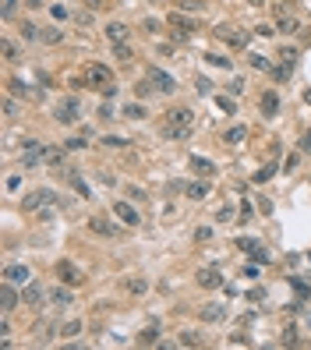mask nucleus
<instances>
[{
  "label": "nucleus",
  "mask_w": 311,
  "mask_h": 350,
  "mask_svg": "<svg viewBox=\"0 0 311 350\" xmlns=\"http://www.w3.org/2000/svg\"><path fill=\"white\" fill-rule=\"evenodd\" d=\"M191 131H194V113H191L187 106H173V110L166 113V121H163V138L180 142V138H187Z\"/></svg>",
  "instance_id": "obj_1"
},
{
  "label": "nucleus",
  "mask_w": 311,
  "mask_h": 350,
  "mask_svg": "<svg viewBox=\"0 0 311 350\" xmlns=\"http://www.w3.org/2000/svg\"><path fill=\"white\" fill-rule=\"evenodd\" d=\"M89 226H92V233H99V237H113V233H117V223H110L106 216L89 219Z\"/></svg>",
  "instance_id": "obj_14"
},
{
  "label": "nucleus",
  "mask_w": 311,
  "mask_h": 350,
  "mask_svg": "<svg viewBox=\"0 0 311 350\" xmlns=\"http://www.w3.org/2000/svg\"><path fill=\"white\" fill-rule=\"evenodd\" d=\"M113 110H117L113 103H103V106H99V117H113Z\"/></svg>",
  "instance_id": "obj_39"
},
{
  "label": "nucleus",
  "mask_w": 311,
  "mask_h": 350,
  "mask_svg": "<svg viewBox=\"0 0 311 350\" xmlns=\"http://www.w3.org/2000/svg\"><path fill=\"white\" fill-rule=\"evenodd\" d=\"M194 280H198L205 290H216V287H223V272L216 265H205V269H198V276H194Z\"/></svg>",
  "instance_id": "obj_7"
},
{
  "label": "nucleus",
  "mask_w": 311,
  "mask_h": 350,
  "mask_svg": "<svg viewBox=\"0 0 311 350\" xmlns=\"http://www.w3.org/2000/svg\"><path fill=\"white\" fill-rule=\"evenodd\" d=\"M138 343L142 347H156V343H159V333H156V329H142L138 333Z\"/></svg>",
  "instance_id": "obj_24"
},
{
  "label": "nucleus",
  "mask_w": 311,
  "mask_h": 350,
  "mask_svg": "<svg viewBox=\"0 0 311 350\" xmlns=\"http://www.w3.org/2000/svg\"><path fill=\"white\" fill-rule=\"evenodd\" d=\"M191 167H194V174H202V177H212V170H216L205 156H191Z\"/></svg>",
  "instance_id": "obj_18"
},
{
  "label": "nucleus",
  "mask_w": 311,
  "mask_h": 350,
  "mask_svg": "<svg viewBox=\"0 0 311 350\" xmlns=\"http://www.w3.org/2000/svg\"><path fill=\"white\" fill-rule=\"evenodd\" d=\"M14 113H18V103L7 99V103H4V117H14Z\"/></svg>",
  "instance_id": "obj_38"
},
{
  "label": "nucleus",
  "mask_w": 311,
  "mask_h": 350,
  "mask_svg": "<svg viewBox=\"0 0 311 350\" xmlns=\"http://www.w3.org/2000/svg\"><path fill=\"white\" fill-rule=\"evenodd\" d=\"M209 64H219V67H230V60H226V57H216V53L209 57Z\"/></svg>",
  "instance_id": "obj_42"
},
{
  "label": "nucleus",
  "mask_w": 311,
  "mask_h": 350,
  "mask_svg": "<svg viewBox=\"0 0 311 350\" xmlns=\"http://www.w3.org/2000/svg\"><path fill=\"white\" fill-rule=\"evenodd\" d=\"M39 39H43V43H60V28H43Z\"/></svg>",
  "instance_id": "obj_29"
},
{
  "label": "nucleus",
  "mask_w": 311,
  "mask_h": 350,
  "mask_svg": "<svg viewBox=\"0 0 311 350\" xmlns=\"http://www.w3.org/2000/svg\"><path fill=\"white\" fill-rule=\"evenodd\" d=\"M230 92H233V96H241V92H244V82H237V78H233V82H230Z\"/></svg>",
  "instance_id": "obj_40"
},
{
  "label": "nucleus",
  "mask_w": 311,
  "mask_h": 350,
  "mask_svg": "<svg viewBox=\"0 0 311 350\" xmlns=\"http://www.w3.org/2000/svg\"><path fill=\"white\" fill-rule=\"evenodd\" d=\"M170 21H173L180 32H191V28H194V21H191V18H184V14H170Z\"/></svg>",
  "instance_id": "obj_27"
},
{
  "label": "nucleus",
  "mask_w": 311,
  "mask_h": 350,
  "mask_svg": "<svg viewBox=\"0 0 311 350\" xmlns=\"http://www.w3.org/2000/svg\"><path fill=\"white\" fill-rule=\"evenodd\" d=\"M276 25H280V32H287V35H297V32H301V21H297L294 14H287V11L276 14Z\"/></svg>",
  "instance_id": "obj_16"
},
{
  "label": "nucleus",
  "mask_w": 311,
  "mask_h": 350,
  "mask_svg": "<svg viewBox=\"0 0 311 350\" xmlns=\"http://www.w3.org/2000/svg\"><path fill=\"white\" fill-rule=\"evenodd\" d=\"M226 219H233V209L226 205V209H219V223H226Z\"/></svg>",
  "instance_id": "obj_45"
},
{
  "label": "nucleus",
  "mask_w": 311,
  "mask_h": 350,
  "mask_svg": "<svg viewBox=\"0 0 311 350\" xmlns=\"http://www.w3.org/2000/svg\"><path fill=\"white\" fill-rule=\"evenodd\" d=\"M0 304H4V311H14L18 308V294H14V283H0Z\"/></svg>",
  "instance_id": "obj_12"
},
{
  "label": "nucleus",
  "mask_w": 311,
  "mask_h": 350,
  "mask_svg": "<svg viewBox=\"0 0 311 350\" xmlns=\"http://www.w3.org/2000/svg\"><path fill=\"white\" fill-rule=\"evenodd\" d=\"M209 194V184L205 180H198V184H187V198H194V202H202Z\"/></svg>",
  "instance_id": "obj_21"
},
{
  "label": "nucleus",
  "mask_w": 311,
  "mask_h": 350,
  "mask_svg": "<svg viewBox=\"0 0 311 350\" xmlns=\"http://www.w3.org/2000/svg\"><path fill=\"white\" fill-rule=\"evenodd\" d=\"M0 276H4L7 283H14V287L32 283V272H28V265H21V262H7L4 269H0Z\"/></svg>",
  "instance_id": "obj_4"
},
{
  "label": "nucleus",
  "mask_w": 311,
  "mask_h": 350,
  "mask_svg": "<svg viewBox=\"0 0 311 350\" xmlns=\"http://www.w3.org/2000/svg\"><path fill=\"white\" fill-rule=\"evenodd\" d=\"M216 35H219V39H226L230 46H244V43H248V39H244V32L230 28V25H219V28H216Z\"/></svg>",
  "instance_id": "obj_13"
},
{
  "label": "nucleus",
  "mask_w": 311,
  "mask_h": 350,
  "mask_svg": "<svg viewBox=\"0 0 311 350\" xmlns=\"http://www.w3.org/2000/svg\"><path fill=\"white\" fill-rule=\"evenodd\" d=\"M301 152H311V131H308V135L301 138Z\"/></svg>",
  "instance_id": "obj_46"
},
{
  "label": "nucleus",
  "mask_w": 311,
  "mask_h": 350,
  "mask_svg": "<svg viewBox=\"0 0 311 350\" xmlns=\"http://www.w3.org/2000/svg\"><path fill=\"white\" fill-rule=\"evenodd\" d=\"M258 106H262V113H265V117H276V113H280V92H272V89H269V92H262Z\"/></svg>",
  "instance_id": "obj_10"
},
{
  "label": "nucleus",
  "mask_w": 311,
  "mask_h": 350,
  "mask_svg": "<svg viewBox=\"0 0 311 350\" xmlns=\"http://www.w3.org/2000/svg\"><path fill=\"white\" fill-rule=\"evenodd\" d=\"M117 57H121V60H131V50H128V43H117Z\"/></svg>",
  "instance_id": "obj_37"
},
{
  "label": "nucleus",
  "mask_w": 311,
  "mask_h": 350,
  "mask_svg": "<svg viewBox=\"0 0 311 350\" xmlns=\"http://www.w3.org/2000/svg\"><path fill=\"white\" fill-rule=\"evenodd\" d=\"M67 180H71V187H74L78 194H82V198H92V187H89L82 177H78V174H71V170H67Z\"/></svg>",
  "instance_id": "obj_19"
},
{
  "label": "nucleus",
  "mask_w": 311,
  "mask_h": 350,
  "mask_svg": "<svg viewBox=\"0 0 311 350\" xmlns=\"http://www.w3.org/2000/svg\"><path fill=\"white\" fill-rule=\"evenodd\" d=\"M21 187V177H7V191H18Z\"/></svg>",
  "instance_id": "obj_44"
},
{
  "label": "nucleus",
  "mask_w": 311,
  "mask_h": 350,
  "mask_svg": "<svg viewBox=\"0 0 311 350\" xmlns=\"http://www.w3.org/2000/svg\"><path fill=\"white\" fill-rule=\"evenodd\" d=\"M18 57V46L11 43V39H4V60H14Z\"/></svg>",
  "instance_id": "obj_34"
},
{
  "label": "nucleus",
  "mask_w": 311,
  "mask_h": 350,
  "mask_svg": "<svg viewBox=\"0 0 311 350\" xmlns=\"http://www.w3.org/2000/svg\"><path fill=\"white\" fill-rule=\"evenodd\" d=\"M216 106H219L223 113H233V99H230V96H216Z\"/></svg>",
  "instance_id": "obj_32"
},
{
  "label": "nucleus",
  "mask_w": 311,
  "mask_h": 350,
  "mask_svg": "<svg viewBox=\"0 0 311 350\" xmlns=\"http://www.w3.org/2000/svg\"><path fill=\"white\" fill-rule=\"evenodd\" d=\"M46 156V149H39L35 142H28V149L21 152V167H39V160Z\"/></svg>",
  "instance_id": "obj_15"
},
{
  "label": "nucleus",
  "mask_w": 311,
  "mask_h": 350,
  "mask_svg": "<svg viewBox=\"0 0 311 350\" xmlns=\"http://www.w3.org/2000/svg\"><path fill=\"white\" fill-rule=\"evenodd\" d=\"M82 82H85L89 89L106 92V96H113V92H117L113 74H110V67H103V64H85V67H82Z\"/></svg>",
  "instance_id": "obj_2"
},
{
  "label": "nucleus",
  "mask_w": 311,
  "mask_h": 350,
  "mask_svg": "<svg viewBox=\"0 0 311 350\" xmlns=\"http://www.w3.org/2000/svg\"><path fill=\"white\" fill-rule=\"evenodd\" d=\"M21 304H25V308H39V304H43V287H39V283H25Z\"/></svg>",
  "instance_id": "obj_11"
},
{
  "label": "nucleus",
  "mask_w": 311,
  "mask_h": 350,
  "mask_svg": "<svg viewBox=\"0 0 311 350\" xmlns=\"http://www.w3.org/2000/svg\"><path fill=\"white\" fill-rule=\"evenodd\" d=\"M21 35H25V39H35V35H39V28H35L32 21H25V25H21Z\"/></svg>",
  "instance_id": "obj_35"
},
{
  "label": "nucleus",
  "mask_w": 311,
  "mask_h": 350,
  "mask_svg": "<svg viewBox=\"0 0 311 350\" xmlns=\"http://www.w3.org/2000/svg\"><path fill=\"white\" fill-rule=\"evenodd\" d=\"M43 163H46V167H64V152H60V149H46Z\"/></svg>",
  "instance_id": "obj_23"
},
{
  "label": "nucleus",
  "mask_w": 311,
  "mask_h": 350,
  "mask_svg": "<svg viewBox=\"0 0 311 350\" xmlns=\"http://www.w3.org/2000/svg\"><path fill=\"white\" fill-rule=\"evenodd\" d=\"M223 315H226L223 304H205V308H202V319H205V322H219Z\"/></svg>",
  "instance_id": "obj_20"
},
{
  "label": "nucleus",
  "mask_w": 311,
  "mask_h": 350,
  "mask_svg": "<svg viewBox=\"0 0 311 350\" xmlns=\"http://www.w3.org/2000/svg\"><path fill=\"white\" fill-rule=\"evenodd\" d=\"M113 216L121 219L124 226H138V223H142V219H138V209L128 205V202H113Z\"/></svg>",
  "instance_id": "obj_8"
},
{
  "label": "nucleus",
  "mask_w": 311,
  "mask_h": 350,
  "mask_svg": "<svg viewBox=\"0 0 311 350\" xmlns=\"http://www.w3.org/2000/svg\"><path fill=\"white\" fill-rule=\"evenodd\" d=\"M103 145H106V149H110V145H113V149H124V145H128V138H121V135H106V138H103Z\"/></svg>",
  "instance_id": "obj_30"
},
{
  "label": "nucleus",
  "mask_w": 311,
  "mask_h": 350,
  "mask_svg": "<svg viewBox=\"0 0 311 350\" xmlns=\"http://www.w3.org/2000/svg\"><path fill=\"white\" fill-rule=\"evenodd\" d=\"M202 340L198 336H194V333H180V347H198Z\"/></svg>",
  "instance_id": "obj_33"
},
{
  "label": "nucleus",
  "mask_w": 311,
  "mask_h": 350,
  "mask_svg": "<svg viewBox=\"0 0 311 350\" xmlns=\"http://www.w3.org/2000/svg\"><path fill=\"white\" fill-rule=\"evenodd\" d=\"M251 64H255V67H262V71L269 67V64H265V57H258V53H251Z\"/></svg>",
  "instance_id": "obj_43"
},
{
  "label": "nucleus",
  "mask_w": 311,
  "mask_h": 350,
  "mask_svg": "<svg viewBox=\"0 0 311 350\" xmlns=\"http://www.w3.org/2000/svg\"><path fill=\"white\" fill-rule=\"evenodd\" d=\"M46 205H57V194H53V187H39V191H32L28 198L21 202V209H25V212H43Z\"/></svg>",
  "instance_id": "obj_3"
},
{
  "label": "nucleus",
  "mask_w": 311,
  "mask_h": 350,
  "mask_svg": "<svg viewBox=\"0 0 311 350\" xmlns=\"http://www.w3.org/2000/svg\"><path fill=\"white\" fill-rule=\"evenodd\" d=\"M145 287H149L145 280H131V283H128V290H131V294H145Z\"/></svg>",
  "instance_id": "obj_36"
},
{
  "label": "nucleus",
  "mask_w": 311,
  "mask_h": 350,
  "mask_svg": "<svg viewBox=\"0 0 311 350\" xmlns=\"http://www.w3.org/2000/svg\"><path fill=\"white\" fill-rule=\"evenodd\" d=\"M57 276H60L67 287H78V283H82V272H78V265H74V262H67V258H60V262H57Z\"/></svg>",
  "instance_id": "obj_6"
},
{
  "label": "nucleus",
  "mask_w": 311,
  "mask_h": 350,
  "mask_svg": "<svg viewBox=\"0 0 311 350\" xmlns=\"http://www.w3.org/2000/svg\"><path fill=\"white\" fill-rule=\"evenodd\" d=\"M124 117H131V121H142V117H145V106H142V103H131V106H124Z\"/></svg>",
  "instance_id": "obj_26"
},
{
  "label": "nucleus",
  "mask_w": 311,
  "mask_h": 350,
  "mask_svg": "<svg viewBox=\"0 0 311 350\" xmlns=\"http://www.w3.org/2000/svg\"><path fill=\"white\" fill-rule=\"evenodd\" d=\"M78 333H82V319H71V322L60 329V336H78Z\"/></svg>",
  "instance_id": "obj_28"
},
{
  "label": "nucleus",
  "mask_w": 311,
  "mask_h": 350,
  "mask_svg": "<svg viewBox=\"0 0 311 350\" xmlns=\"http://www.w3.org/2000/svg\"><path fill=\"white\" fill-rule=\"evenodd\" d=\"M106 39H113V43H128V25L110 21V25H106Z\"/></svg>",
  "instance_id": "obj_17"
},
{
  "label": "nucleus",
  "mask_w": 311,
  "mask_h": 350,
  "mask_svg": "<svg viewBox=\"0 0 311 350\" xmlns=\"http://www.w3.org/2000/svg\"><path fill=\"white\" fill-rule=\"evenodd\" d=\"M57 121L60 124H78V121H82V103H78V99H64L57 106Z\"/></svg>",
  "instance_id": "obj_5"
},
{
  "label": "nucleus",
  "mask_w": 311,
  "mask_h": 350,
  "mask_svg": "<svg viewBox=\"0 0 311 350\" xmlns=\"http://www.w3.org/2000/svg\"><path fill=\"white\" fill-rule=\"evenodd\" d=\"M304 99H308V103H311V92H308V96H304Z\"/></svg>",
  "instance_id": "obj_49"
},
{
  "label": "nucleus",
  "mask_w": 311,
  "mask_h": 350,
  "mask_svg": "<svg viewBox=\"0 0 311 350\" xmlns=\"http://www.w3.org/2000/svg\"><path fill=\"white\" fill-rule=\"evenodd\" d=\"M248 4H251V7H262V0H248Z\"/></svg>",
  "instance_id": "obj_48"
},
{
  "label": "nucleus",
  "mask_w": 311,
  "mask_h": 350,
  "mask_svg": "<svg viewBox=\"0 0 311 350\" xmlns=\"http://www.w3.org/2000/svg\"><path fill=\"white\" fill-rule=\"evenodd\" d=\"M244 135H248V128H244V124H237V128H230L223 138H226L230 145H241V142H244Z\"/></svg>",
  "instance_id": "obj_22"
},
{
  "label": "nucleus",
  "mask_w": 311,
  "mask_h": 350,
  "mask_svg": "<svg viewBox=\"0 0 311 350\" xmlns=\"http://www.w3.org/2000/svg\"><path fill=\"white\" fill-rule=\"evenodd\" d=\"M149 82L159 89V92H173V89H177V82H173L166 71H159V67H149Z\"/></svg>",
  "instance_id": "obj_9"
},
{
  "label": "nucleus",
  "mask_w": 311,
  "mask_h": 350,
  "mask_svg": "<svg viewBox=\"0 0 311 350\" xmlns=\"http://www.w3.org/2000/svg\"><path fill=\"white\" fill-rule=\"evenodd\" d=\"M14 7H18L14 0H0V14H4V21H7V18L14 14Z\"/></svg>",
  "instance_id": "obj_31"
},
{
  "label": "nucleus",
  "mask_w": 311,
  "mask_h": 350,
  "mask_svg": "<svg viewBox=\"0 0 311 350\" xmlns=\"http://www.w3.org/2000/svg\"><path fill=\"white\" fill-rule=\"evenodd\" d=\"M180 4H184V7H198V4H202V0H180Z\"/></svg>",
  "instance_id": "obj_47"
},
{
  "label": "nucleus",
  "mask_w": 311,
  "mask_h": 350,
  "mask_svg": "<svg viewBox=\"0 0 311 350\" xmlns=\"http://www.w3.org/2000/svg\"><path fill=\"white\" fill-rule=\"evenodd\" d=\"M50 301H53V304H71V290L53 287V290H50Z\"/></svg>",
  "instance_id": "obj_25"
},
{
  "label": "nucleus",
  "mask_w": 311,
  "mask_h": 350,
  "mask_svg": "<svg viewBox=\"0 0 311 350\" xmlns=\"http://www.w3.org/2000/svg\"><path fill=\"white\" fill-rule=\"evenodd\" d=\"M272 170H276V167H265V170H258V177H255V180H269V177H272Z\"/></svg>",
  "instance_id": "obj_41"
}]
</instances>
